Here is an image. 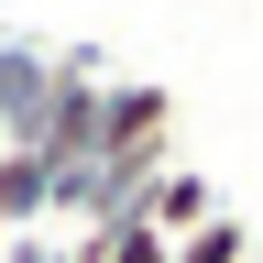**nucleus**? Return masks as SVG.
Instances as JSON below:
<instances>
[{
    "instance_id": "nucleus-1",
    "label": "nucleus",
    "mask_w": 263,
    "mask_h": 263,
    "mask_svg": "<svg viewBox=\"0 0 263 263\" xmlns=\"http://www.w3.org/2000/svg\"><path fill=\"white\" fill-rule=\"evenodd\" d=\"M44 219H55V164L33 143H11L0 154V241H22V230H44Z\"/></svg>"
},
{
    "instance_id": "nucleus-2",
    "label": "nucleus",
    "mask_w": 263,
    "mask_h": 263,
    "mask_svg": "<svg viewBox=\"0 0 263 263\" xmlns=\"http://www.w3.org/2000/svg\"><path fill=\"white\" fill-rule=\"evenodd\" d=\"M44 99H55V55L44 44H0V132L11 143L44 121Z\"/></svg>"
},
{
    "instance_id": "nucleus-3",
    "label": "nucleus",
    "mask_w": 263,
    "mask_h": 263,
    "mask_svg": "<svg viewBox=\"0 0 263 263\" xmlns=\"http://www.w3.org/2000/svg\"><path fill=\"white\" fill-rule=\"evenodd\" d=\"M143 219L164 230V241H186V230H209V219H219V186L197 176V164H164V176L143 186Z\"/></svg>"
},
{
    "instance_id": "nucleus-4",
    "label": "nucleus",
    "mask_w": 263,
    "mask_h": 263,
    "mask_svg": "<svg viewBox=\"0 0 263 263\" xmlns=\"http://www.w3.org/2000/svg\"><path fill=\"white\" fill-rule=\"evenodd\" d=\"M66 252H77V263H176V241H164L154 219H110V230H77Z\"/></svg>"
},
{
    "instance_id": "nucleus-5",
    "label": "nucleus",
    "mask_w": 263,
    "mask_h": 263,
    "mask_svg": "<svg viewBox=\"0 0 263 263\" xmlns=\"http://www.w3.org/2000/svg\"><path fill=\"white\" fill-rule=\"evenodd\" d=\"M176 263H252V230H241V219L219 209L209 230H186V241H176Z\"/></svg>"
},
{
    "instance_id": "nucleus-6",
    "label": "nucleus",
    "mask_w": 263,
    "mask_h": 263,
    "mask_svg": "<svg viewBox=\"0 0 263 263\" xmlns=\"http://www.w3.org/2000/svg\"><path fill=\"white\" fill-rule=\"evenodd\" d=\"M11 263H77V252H66V241H44V230H22V241H11Z\"/></svg>"
},
{
    "instance_id": "nucleus-7",
    "label": "nucleus",
    "mask_w": 263,
    "mask_h": 263,
    "mask_svg": "<svg viewBox=\"0 0 263 263\" xmlns=\"http://www.w3.org/2000/svg\"><path fill=\"white\" fill-rule=\"evenodd\" d=\"M0 154H11V132H0Z\"/></svg>"
}]
</instances>
